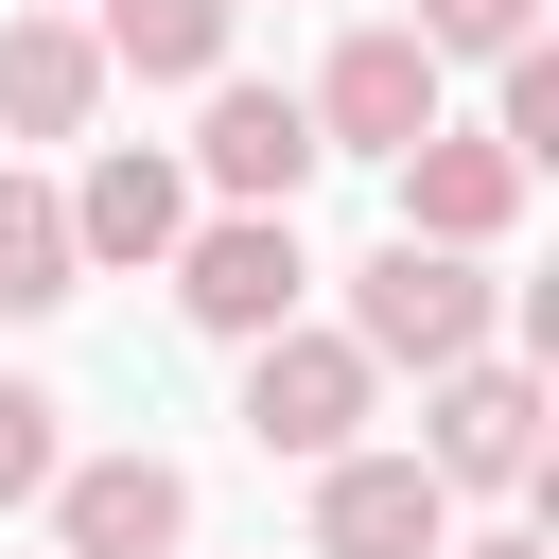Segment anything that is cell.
Listing matches in <instances>:
<instances>
[{"label": "cell", "mask_w": 559, "mask_h": 559, "mask_svg": "<svg viewBox=\"0 0 559 559\" xmlns=\"http://www.w3.org/2000/svg\"><path fill=\"white\" fill-rule=\"evenodd\" d=\"M297 210H227V227H192L175 245V314L192 332H227V349H262V332H297Z\"/></svg>", "instance_id": "cell-2"}, {"label": "cell", "mask_w": 559, "mask_h": 559, "mask_svg": "<svg viewBox=\"0 0 559 559\" xmlns=\"http://www.w3.org/2000/svg\"><path fill=\"white\" fill-rule=\"evenodd\" d=\"M402 140H437V52L402 17H367L332 52V87H314V157H402Z\"/></svg>", "instance_id": "cell-4"}, {"label": "cell", "mask_w": 559, "mask_h": 559, "mask_svg": "<svg viewBox=\"0 0 559 559\" xmlns=\"http://www.w3.org/2000/svg\"><path fill=\"white\" fill-rule=\"evenodd\" d=\"M454 559H559V542H524V524H507V542H454Z\"/></svg>", "instance_id": "cell-16"}, {"label": "cell", "mask_w": 559, "mask_h": 559, "mask_svg": "<svg viewBox=\"0 0 559 559\" xmlns=\"http://www.w3.org/2000/svg\"><path fill=\"white\" fill-rule=\"evenodd\" d=\"M367 384H384V367H367L349 332H262V367H245V437L332 472V454L367 437Z\"/></svg>", "instance_id": "cell-3"}, {"label": "cell", "mask_w": 559, "mask_h": 559, "mask_svg": "<svg viewBox=\"0 0 559 559\" xmlns=\"http://www.w3.org/2000/svg\"><path fill=\"white\" fill-rule=\"evenodd\" d=\"M349 349L437 384V367H472V349H489V280H472L454 245H367V262H349Z\"/></svg>", "instance_id": "cell-1"}, {"label": "cell", "mask_w": 559, "mask_h": 559, "mask_svg": "<svg viewBox=\"0 0 559 559\" xmlns=\"http://www.w3.org/2000/svg\"><path fill=\"white\" fill-rule=\"evenodd\" d=\"M105 105V52L70 17H0V140H87Z\"/></svg>", "instance_id": "cell-11"}, {"label": "cell", "mask_w": 559, "mask_h": 559, "mask_svg": "<svg viewBox=\"0 0 559 559\" xmlns=\"http://www.w3.org/2000/svg\"><path fill=\"white\" fill-rule=\"evenodd\" d=\"M227 17H245V0H105L87 52L140 70V87H210V70H227Z\"/></svg>", "instance_id": "cell-12"}, {"label": "cell", "mask_w": 559, "mask_h": 559, "mask_svg": "<svg viewBox=\"0 0 559 559\" xmlns=\"http://www.w3.org/2000/svg\"><path fill=\"white\" fill-rule=\"evenodd\" d=\"M52 489V384H0V507Z\"/></svg>", "instance_id": "cell-15"}, {"label": "cell", "mask_w": 559, "mask_h": 559, "mask_svg": "<svg viewBox=\"0 0 559 559\" xmlns=\"http://www.w3.org/2000/svg\"><path fill=\"white\" fill-rule=\"evenodd\" d=\"M192 157H210L227 210H297V192H314V105H297V87H210V140H192Z\"/></svg>", "instance_id": "cell-10"}, {"label": "cell", "mask_w": 559, "mask_h": 559, "mask_svg": "<svg viewBox=\"0 0 559 559\" xmlns=\"http://www.w3.org/2000/svg\"><path fill=\"white\" fill-rule=\"evenodd\" d=\"M419 419H437V437H419V472H437V489H524V472H542V384H524V367H489V349H472V367H437V402H419Z\"/></svg>", "instance_id": "cell-5"}, {"label": "cell", "mask_w": 559, "mask_h": 559, "mask_svg": "<svg viewBox=\"0 0 559 559\" xmlns=\"http://www.w3.org/2000/svg\"><path fill=\"white\" fill-rule=\"evenodd\" d=\"M402 35H419V52H437V70H454V52H489V70H507V52H524V35H542V0H419V17H402Z\"/></svg>", "instance_id": "cell-14"}, {"label": "cell", "mask_w": 559, "mask_h": 559, "mask_svg": "<svg viewBox=\"0 0 559 559\" xmlns=\"http://www.w3.org/2000/svg\"><path fill=\"white\" fill-rule=\"evenodd\" d=\"M314 559H454V489L419 454H332L314 472Z\"/></svg>", "instance_id": "cell-7"}, {"label": "cell", "mask_w": 559, "mask_h": 559, "mask_svg": "<svg viewBox=\"0 0 559 559\" xmlns=\"http://www.w3.org/2000/svg\"><path fill=\"white\" fill-rule=\"evenodd\" d=\"M87 262H70V210L35 192V175H0V314H52Z\"/></svg>", "instance_id": "cell-13"}, {"label": "cell", "mask_w": 559, "mask_h": 559, "mask_svg": "<svg viewBox=\"0 0 559 559\" xmlns=\"http://www.w3.org/2000/svg\"><path fill=\"white\" fill-rule=\"evenodd\" d=\"M507 227H524V157H507V140H454V122L402 140V245H454V262H472V245H507Z\"/></svg>", "instance_id": "cell-8"}, {"label": "cell", "mask_w": 559, "mask_h": 559, "mask_svg": "<svg viewBox=\"0 0 559 559\" xmlns=\"http://www.w3.org/2000/svg\"><path fill=\"white\" fill-rule=\"evenodd\" d=\"M192 542V472L175 454H87L52 472V559H175Z\"/></svg>", "instance_id": "cell-6"}, {"label": "cell", "mask_w": 559, "mask_h": 559, "mask_svg": "<svg viewBox=\"0 0 559 559\" xmlns=\"http://www.w3.org/2000/svg\"><path fill=\"white\" fill-rule=\"evenodd\" d=\"M52 210H70V262H175V245H192V175L140 157V140H105L87 192H52Z\"/></svg>", "instance_id": "cell-9"}]
</instances>
